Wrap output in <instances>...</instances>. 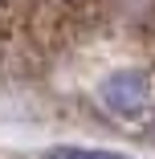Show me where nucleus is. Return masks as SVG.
Returning <instances> with one entry per match:
<instances>
[{
  "instance_id": "nucleus-2",
  "label": "nucleus",
  "mask_w": 155,
  "mask_h": 159,
  "mask_svg": "<svg viewBox=\"0 0 155 159\" xmlns=\"http://www.w3.org/2000/svg\"><path fill=\"white\" fill-rule=\"evenodd\" d=\"M41 159H131V155H118V151H106V147H49Z\"/></svg>"
},
{
  "instance_id": "nucleus-1",
  "label": "nucleus",
  "mask_w": 155,
  "mask_h": 159,
  "mask_svg": "<svg viewBox=\"0 0 155 159\" xmlns=\"http://www.w3.org/2000/svg\"><path fill=\"white\" fill-rule=\"evenodd\" d=\"M98 94H102V102L114 114H139L147 106V98H151V82H147V74L122 70V74H110Z\"/></svg>"
}]
</instances>
